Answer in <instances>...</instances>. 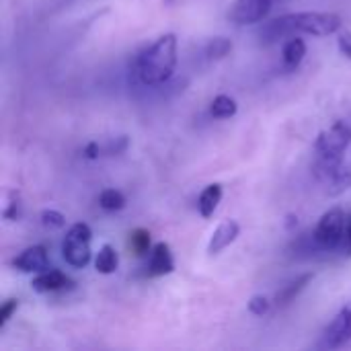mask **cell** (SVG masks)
<instances>
[{
	"label": "cell",
	"mask_w": 351,
	"mask_h": 351,
	"mask_svg": "<svg viewBox=\"0 0 351 351\" xmlns=\"http://www.w3.org/2000/svg\"><path fill=\"white\" fill-rule=\"evenodd\" d=\"M31 288L39 294H47V292H60V290H66V288H72V280L60 271V269H45V271H39L33 282H31Z\"/></svg>",
	"instance_id": "10"
},
{
	"label": "cell",
	"mask_w": 351,
	"mask_h": 351,
	"mask_svg": "<svg viewBox=\"0 0 351 351\" xmlns=\"http://www.w3.org/2000/svg\"><path fill=\"white\" fill-rule=\"evenodd\" d=\"M294 224H298V218H296V216H288V222H286V226H288V228H292Z\"/></svg>",
	"instance_id": "29"
},
{
	"label": "cell",
	"mask_w": 351,
	"mask_h": 351,
	"mask_svg": "<svg viewBox=\"0 0 351 351\" xmlns=\"http://www.w3.org/2000/svg\"><path fill=\"white\" fill-rule=\"evenodd\" d=\"M339 251H341L343 255L351 257V212L348 214V220H346V232H343V241H341Z\"/></svg>",
	"instance_id": "27"
},
{
	"label": "cell",
	"mask_w": 351,
	"mask_h": 351,
	"mask_svg": "<svg viewBox=\"0 0 351 351\" xmlns=\"http://www.w3.org/2000/svg\"><path fill=\"white\" fill-rule=\"evenodd\" d=\"M222 185L220 183H212V185H208L202 193H199V197H197V210H199V214L204 216V218H212L214 216V212H216V208H218V204H220V199H222Z\"/></svg>",
	"instance_id": "13"
},
{
	"label": "cell",
	"mask_w": 351,
	"mask_h": 351,
	"mask_svg": "<svg viewBox=\"0 0 351 351\" xmlns=\"http://www.w3.org/2000/svg\"><path fill=\"white\" fill-rule=\"evenodd\" d=\"M241 226L237 220H224L222 224H218V228L214 230L210 243H208V253L210 255H218L222 253L226 247H230L237 239H239Z\"/></svg>",
	"instance_id": "11"
},
{
	"label": "cell",
	"mask_w": 351,
	"mask_h": 351,
	"mask_svg": "<svg viewBox=\"0 0 351 351\" xmlns=\"http://www.w3.org/2000/svg\"><path fill=\"white\" fill-rule=\"evenodd\" d=\"M99 206L107 212H119L125 208V195L119 189H103L99 193Z\"/></svg>",
	"instance_id": "17"
},
{
	"label": "cell",
	"mask_w": 351,
	"mask_h": 351,
	"mask_svg": "<svg viewBox=\"0 0 351 351\" xmlns=\"http://www.w3.org/2000/svg\"><path fill=\"white\" fill-rule=\"evenodd\" d=\"M23 216V202H21V193L19 191H8L6 193V204L2 208V218L4 220H19Z\"/></svg>",
	"instance_id": "21"
},
{
	"label": "cell",
	"mask_w": 351,
	"mask_h": 351,
	"mask_svg": "<svg viewBox=\"0 0 351 351\" xmlns=\"http://www.w3.org/2000/svg\"><path fill=\"white\" fill-rule=\"evenodd\" d=\"M327 187H329V195H339V193H343V191H348L351 187V169L350 167H341L327 183H325Z\"/></svg>",
	"instance_id": "18"
},
{
	"label": "cell",
	"mask_w": 351,
	"mask_h": 351,
	"mask_svg": "<svg viewBox=\"0 0 351 351\" xmlns=\"http://www.w3.org/2000/svg\"><path fill=\"white\" fill-rule=\"evenodd\" d=\"M14 269H19L21 274H39L47 269V249L43 245H33L27 247L14 261H12Z\"/></svg>",
	"instance_id": "9"
},
{
	"label": "cell",
	"mask_w": 351,
	"mask_h": 351,
	"mask_svg": "<svg viewBox=\"0 0 351 351\" xmlns=\"http://www.w3.org/2000/svg\"><path fill=\"white\" fill-rule=\"evenodd\" d=\"M16 308H19V300H16V298L4 300V304L0 306V329L12 319V315L16 313Z\"/></svg>",
	"instance_id": "25"
},
{
	"label": "cell",
	"mask_w": 351,
	"mask_h": 351,
	"mask_svg": "<svg viewBox=\"0 0 351 351\" xmlns=\"http://www.w3.org/2000/svg\"><path fill=\"white\" fill-rule=\"evenodd\" d=\"M337 45H339V51L350 58L351 60V31L350 29H341L339 35H337Z\"/></svg>",
	"instance_id": "26"
},
{
	"label": "cell",
	"mask_w": 351,
	"mask_h": 351,
	"mask_svg": "<svg viewBox=\"0 0 351 351\" xmlns=\"http://www.w3.org/2000/svg\"><path fill=\"white\" fill-rule=\"evenodd\" d=\"M346 220H348V214L341 208H333V210L325 212L313 232V241H315L317 249H321V251L339 249L341 241H343V232H346Z\"/></svg>",
	"instance_id": "5"
},
{
	"label": "cell",
	"mask_w": 351,
	"mask_h": 351,
	"mask_svg": "<svg viewBox=\"0 0 351 351\" xmlns=\"http://www.w3.org/2000/svg\"><path fill=\"white\" fill-rule=\"evenodd\" d=\"M119 267V255L117 251L111 247V245H103L95 257V269L103 276H109V274H115Z\"/></svg>",
	"instance_id": "15"
},
{
	"label": "cell",
	"mask_w": 351,
	"mask_h": 351,
	"mask_svg": "<svg viewBox=\"0 0 351 351\" xmlns=\"http://www.w3.org/2000/svg\"><path fill=\"white\" fill-rule=\"evenodd\" d=\"M39 218H41V224L49 230H60L66 226V218L58 210H43Z\"/></svg>",
	"instance_id": "22"
},
{
	"label": "cell",
	"mask_w": 351,
	"mask_h": 351,
	"mask_svg": "<svg viewBox=\"0 0 351 351\" xmlns=\"http://www.w3.org/2000/svg\"><path fill=\"white\" fill-rule=\"evenodd\" d=\"M276 0H237L230 8V21L237 25H255L261 23Z\"/></svg>",
	"instance_id": "7"
},
{
	"label": "cell",
	"mask_w": 351,
	"mask_h": 351,
	"mask_svg": "<svg viewBox=\"0 0 351 351\" xmlns=\"http://www.w3.org/2000/svg\"><path fill=\"white\" fill-rule=\"evenodd\" d=\"M82 154H84V158H90V160H95V158L103 156V146H99L97 142H88V144L84 146Z\"/></svg>",
	"instance_id": "28"
},
{
	"label": "cell",
	"mask_w": 351,
	"mask_h": 351,
	"mask_svg": "<svg viewBox=\"0 0 351 351\" xmlns=\"http://www.w3.org/2000/svg\"><path fill=\"white\" fill-rule=\"evenodd\" d=\"M351 341V302H348L323 331V348L339 350Z\"/></svg>",
	"instance_id": "6"
},
{
	"label": "cell",
	"mask_w": 351,
	"mask_h": 351,
	"mask_svg": "<svg viewBox=\"0 0 351 351\" xmlns=\"http://www.w3.org/2000/svg\"><path fill=\"white\" fill-rule=\"evenodd\" d=\"M130 249L138 255V257H144L152 251V243H150V232L144 230V228H136L132 234H130Z\"/></svg>",
	"instance_id": "19"
},
{
	"label": "cell",
	"mask_w": 351,
	"mask_h": 351,
	"mask_svg": "<svg viewBox=\"0 0 351 351\" xmlns=\"http://www.w3.org/2000/svg\"><path fill=\"white\" fill-rule=\"evenodd\" d=\"M125 150H128V138L121 136V138H115L103 146V156H115V154H121Z\"/></svg>",
	"instance_id": "24"
},
{
	"label": "cell",
	"mask_w": 351,
	"mask_h": 351,
	"mask_svg": "<svg viewBox=\"0 0 351 351\" xmlns=\"http://www.w3.org/2000/svg\"><path fill=\"white\" fill-rule=\"evenodd\" d=\"M271 311V300L265 296H253L249 300V313L255 317H265Z\"/></svg>",
	"instance_id": "23"
},
{
	"label": "cell",
	"mask_w": 351,
	"mask_h": 351,
	"mask_svg": "<svg viewBox=\"0 0 351 351\" xmlns=\"http://www.w3.org/2000/svg\"><path fill=\"white\" fill-rule=\"evenodd\" d=\"M351 146V125L348 121H335L331 128L319 134L315 142V152H317V162H315V173L317 177L327 183L341 167H343V156Z\"/></svg>",
	"instance_id": "3"
},
{
	"label": "cell",
	"mask_w": 351,
	"mask_h": 351,
	"mask_svg": "<svg viewBox=\"0 0 351 351\" xmlns=\"http://www.w3.org/2000/svg\"><path fill=\"white\" fill-rule=\"evenodd\" d=\"M90 241H93V230L88 224H84V222L72 224L62 243V257L66 259V263L76 269L86 267L93 257Z\"/></svg>",
	"instance_id": "4"
},
{
	"label": "cell",
	"mask_w": 351,
	"mask_h": 351,
	"mask_svg": "<svg viewBox=\"0 0 351 351\" xmlns=\"http://www.w3.org/2000/svg\"><path fill=\"white\" fill-rule=\"evenodd\" d=\"M177 66V35L165 33L150 47H146L136 60V74L142 84H165Z\"/></svg>",
	"instance_id": "2"
},
{
	"label": "cell",
	"mask_w": 351,
	"mask_h": 351,
	"mask_svg": "<svg viewBox=\"0 0 351 351\" xmlns=\"http://www.w3.org/2000/svg\"><path fill=\"white\" fill-rule=\"evenodd\" d=\"M304 56H306V43H304V39H300L298 35H292L284 43V49H282L284 68L286 70H296L302 64Z\"/></svg>",
	"instance_id": "12"
},
{
	"label": "cell",
	"mask_w": 351,
	"mask_h": 351,
	"mask_svg": "<svg viewBox=\"0 0 351 351\" xmlns=\"http://www.w3.org/2000/svg\"><path fill=\"white\" fill-rule=\"evenodd\" d=\"M175 271V259H173V251L167 243H156L150 251L148 257V265H146V274L150 278H162Z\"/></svg>",
	"instance_id": "8"
},
{
	"label": "cell",
	"mask_w": 351,
	"mask_h": 351,
	"mask_svg": "<svg viewBox=\"0 0 351 351\" xmlns=\"http://www.w3.org/2000/svg\"><path fill=\"white\" fill-rule=\"evenodd\" d=\"M232 51V41L228 37H214L208 45H206V56L208 60H224L228 53Z\"/></svg>",
	"instance_id": "20"
},
{
	"label": "cell",
	"mask_w": 351,
	"mask_h": 351,
	"mask_svg": "<svg viewBox=\"0 0 351 351\" xmlns=\"http://www.w3.org/2000/svg\"><path fill=\"white\" fill-rule=\"evenodd\" d=\"M313 278H315V274H302V276H298L296 280H292L288 286L282 288V292H278L276 304H278V306H288L290 302H294V300L300 296V292L313 282Z\"/></svg>",
	"instance_id": "14"
},
{
	"label": "cell",
	"mask_w": 351,
	"mask_h": 351,
	"mask_svg": "<svg viewBox=\"0 0 351 351\" xmlns=\"http://www.w3.org/2000/svg\"><path fill=\"white\" fill-rule=\"evenodd\" d=\"M341 27H343V21L335 12H292V14H284L263 25V29L259 31V37L265 43H274L278 39L300 35V33L325 37V35H333L341 31Z\"/></svg>",
	"instance_id": "1"
},
{
	"label": "cell",
	"mask_w": 351,
	"mask_h": 351,
	"mask_svg": "<svg viewBox=\"0 0 351 351\" xmlns=\"http://www.w3.org/2000/svg\"><path fill=\"white\" fill-rule=\"evenodd\" d=\"M239 111V105L232 97L228 95H218L214 101H212V107H210V113L216 117V119H230L234 117Z\"/></svg>",
	"instance_id": "16"
}]
</instances>
